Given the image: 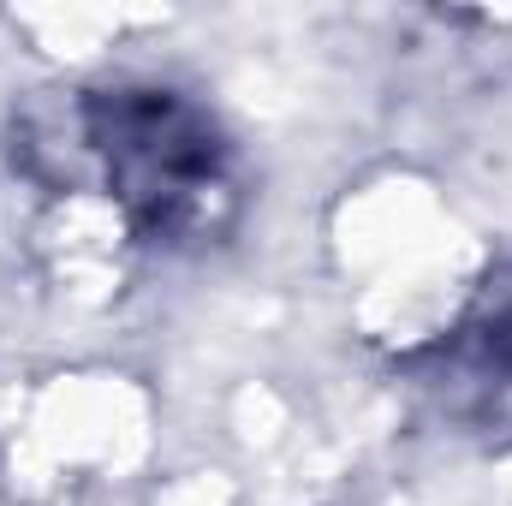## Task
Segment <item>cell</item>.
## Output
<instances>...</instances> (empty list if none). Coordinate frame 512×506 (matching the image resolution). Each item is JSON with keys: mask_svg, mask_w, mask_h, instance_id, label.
<instances>
[{"mask_svg": "<svg viewBox=\"0 0 512 506\" xmlns=\"http://www.w3.org/2000/svg\"><path fill=\"white\" fill-rule=\"evenodd\" d=\"M78 137L143 239H197L233 197L227 137L197 102L173 90H96L78 108Z\"/></svg>", "mask_w": 512, "mask_h": 506, "instance_id": "6da1fadb", "label": "cell"}]
</instances>
